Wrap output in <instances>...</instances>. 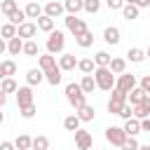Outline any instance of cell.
I'll use <instances>...</instances> for the list:
<instances>
[{
	"mask_svg": "<svg viewBox=\"0 0 150 150\" xmlns=\"http://www.w3.org/2000/svg\"><path fill=\"white\" fill-rule=\"evenodd\" d=\"M94 80H96V87H98L101 91H112V89H115V82H117V75H115L108 66H96Z\"/></svg>",
	"mask_w": 150,
	"mask_h": 150,
	"instance_id": "1",
	"label": "cell"
},
{
	"mask_svg": "<svg viewBox=\"0 0 150 150\" xmlns=\"http://www.w3.org/2000/svg\"><path fill=\"white\" fill-rule=\"evenodd\" d=\"M66 98H68V103H70L75 110L87 103V94L82 91L80 82H68V84H66Z\"/></svg>",
	"mask_w": 150,
	"mask_h": 150,
	"instance_id": "2",
	"label": "cell"
},
{
	"mask_svg": "<svg viewBox=\"0 0 150 150\" xmlns=\"http://www.w3.org/2000/svg\"><path fill=\"white\" fill-rule=\"evenodd\" d=\"M63 47H66V35H63V30H52L49 38H47V52H49V54H59V52H63Z\"/></svg>",
	"mask_w": 150,
	"mask_h": 150,
	"instance_id": "3",
	"label": "cell"
},
{
	"mask_svg": "<svg viewBox=\"0 0 150 150\" xmlns=\"http://www.w3.org/2000/svg\"><path fill=\"white\" fill-rule=\"evenodd\" d=\"M124 103H127V94L120 91V89H112V94L108 98V112L110 115H120V110H122Z\"/></svg>",
	"mask_w": 150,
	"mask_h": 150,
	"instance_id": "4",
	"label": "cell"
},
{
	"mask_svg": "<svg viewBox=\"0 0 150 150\" xmlns=\"http://www.w3.org/2000/svg\"><path fill=\"white\" fill-rule=\"evenodd\" d=\"M63 21H66V28H68L75 38H77V35H82L84 30H89V28H87V23H84V19H80L77 14H68Z\"/></svg>",
	"mask_w": 150,
	"mask_h": 150,
	"instance_id": "5",
	"label": "cell"
},
{
	"mask_svg": "<svg viewBox=\"0 0 150 150\" xmlns=\"http://www.w3.org/2000/svg\"><path fill=\"white\" fill-rule=\"evenodd\" d=\"M105 141H108L110 145L122 148V143L127 141V131H124L122 127H108V129H105Z\"/></svg>",
	"mask_w": 150,
	"mask_h": 150,
	"instance_id": "6",
	"label": "cell"
},
{
	"mask_svg": "<svg viewBox=\"0 0 150 150\" xmlns=\"http://www.w3.org/2000/svg\"><path fill=\"white\" fill-rule=\"evenodd\" d=\"M136 87V75H131V73H122V75H117V82H115V89H120V91H124V94H129L131 89Z\"/></svg>",
	"mask_w": 150,
	"mask_h": 150,
	"instance_id": "7",
	"label": "cell"
},
{
	"mask_svg": "<svg viewBox=\"0 0 150 150\" xmlns=\"http://www.w3.org/2000/svg\"><path fill=\"white\" fill-rule=\"evenodd\" d=\"M75 134V148L77 150H89L91 145H94V138H91V134L87 131V129H77V131H73Z\"/></svg>",
	"mask_w": 150,
	"mask_h": 150,
	"instance_id": "8",
	"label": "cell"
},
{
	"mask_svg": "<svg viewBox=\"0 0 150 150\" xmlns=\"http://www.w3.org/2000/svg\"><path fill=\"white\" fill-rule=\"evenodd\" d=\"M16 35L23 40H33L38 35V23L35 21H23L21 26H16Z\"/></svg>",
	"mask_w": 150,
	"mask_h": 150,
	"instance_id": "9",
	"label": "cell"
},
{
	"mask_svg": "<svg viewBox=\"0 0 150 150\" xmlns=\"http://www.w3.org/2000/svg\"><path fill=\"white\" fill-rule=\"evenodd\" d=\"M30 103H33V87H30V84L19 87V89H16V105H19V108H26V105H30Z\"/></svg>",
	"mask_w": 150,
	"mask_h": 150,
	"instance_id": "10",
	"label": "cell"
},
{
	"mask_svg": "<svg viewBox=\"0 0 150 150\" xmlns=\"http://www.w3.org/2000/svg\"><path fill=\"white\" fill-rule=\"evenodd\" d=\"M103 40H105L108 45H120V42H122V30H120L117 26H108V28L103 30Z\"/></svg>",
	"mask_w": 150,
	"mask_h": 150,
	"instance_id": "11",
	"label": "cell"
},
{
	"mask_svg": "<svg viewBox=\"0 0 150 150\" xmlns=\"http://www.w3.org/2000/svg\"><path fill=\"white\" fill-rule=\"evenodd\" d=\"M59 68H61L63 73L75 70V68H77V59H75V54H61V56H59Z\"/></svg>",
	"mask_w": 150,
	"mask_h": 150,
	"instance_id": "12",
	"label": "cell"
},
{
	"mask_svg": "<svg viewBox=\"0 0 150 150\" xmlns=\"http://www.w3.org/2000/svg\"><path fill=\"white\" fill-rule=\"evenodd\" d=\"M66 12V7H63V2H56V0H49L47 5H45V14L47 16H52V19H56V16H61Z\"/></svg>",
	"mask_w": 150,
	"mask_h": 150,
	"instance_id": "13",
	"label": "cell"
},
{
	"mask_svg": "<svg viewBox=\"0 0 150 150\" xmlns=\"http://www.w3.org/2000/svg\"><path fill=\"white\" fill-rule=\"evenodd\" d=\"M56 66H59V61H56V56H54V54H49V52H47V54H42V56L38 59V68H42L45 73H47V70H52V68H56Z\"/></svg>",
	"mask_w": 150,
	"mask_h": 150,
	"instance_id": "14",
	"label": "cell"
},
{
	"mask_svg": "<svg viewBox=\"0 0 150 150\" xmlns=\"http://www.w3.org/2000/svg\"><path fill=\"white\" fill-rule=\"evenodd\" d=\"M23 38H12V40H7V52L12 54V56H19V54H23Z\"/></svg>",
	"mask_w": 150,
	"mask_h": 150,
	"instance_id": "15",
	"label": "cell"
},
{
	"mask_svg": "<svg viewBox=\"0 0 150 150\" xmlns=\"http://www.w3.org/2000/svg\"><path fill=\"white\" fill-rule=\"evenodd\" d=\"M42 80H45V70H42V68H30V70L26 73V84H30V87L40 84Z\"/></svg>",
	"mask_w": 150,
	"mask_h": 150,
	"instance_id": "16",
	"label": "cell"
},
{
	"mask_svg": "<svg viewBox=\"0 0 150 150\" xmlns=\"http://www.w3.org/2000/svg\"><path fill=\"white\" fill-rule=\"evenodd\" d=\"M122 129L127 131V136H138L141 134V120L138 117H129V120H124Z\"/></svg>",
	"mask_w": 150,
	"mask_h": 150,
	"instance_id": "17",
	"label": "cell"
},
{
	"mask_svg": "<svg viewBox=\"0 0 150 150\" xmlns=\"http://www.w3.org/2000/svg\"><path fill=\"white\" fill-rule=\"evenodd\" d=\"M35 23H38V30H42V33H52V30H54V19H52V16H47V14L38 16V19H35Z\"/></svg>",
	"mask_w": 150,
	"mask_h": 150,
	"instance_id": "18",
	"label": "cell"
},
{
	"mask_svg": "<svg viewBox=\"0 0 150 150\" xmlns=\"http://www.w3.org/2000/svg\"><path fill=\"white\" fill-rule=\"evenodd\" d=\"M127 59H129L131 63H141V61H145L148 56H145V49H141V47H129V49H127Z\"/></svg>",
	"mask_w": 150,
	"mask_h": 150,
	"instance_id": "19",
	"label": "cell"
},
{
	"mask_svg": "<svg viewBox=\"0 0 150 150\" xmlns=\"http://www.w3.org/2000/svg\"><path fill=\"white\" fill-rule=\"evenodd\" d=\"M145 96H148V94L143 91V87H138V84H136V87H134V89H131V91L127 94V101H129L131 105H138V103H141V101H143Z\"/></svg>",
	"mask_w": 150,
	"mask_h": 150,
	"instance_id": "20",
	"label": "cell"
},
{
	"mask_svg": "<svg viewBox=\"0 0 150 150\" xmlns=\"http://www.w3.org/2000/svg\"><path fill=\"white\" fill-rule=\"evenodd\" d=\"M23 12H26V16H28V19H38V16H42V14H45V7H42L40 2H28Z\"/></svg>",
	"mask_w": 150,
	"mask_h": 150,
	"instance_id": "21",
	"label": "cell"
},
{
	"mask_svg": "<svg viewBox=\"0 0 150 150\" xmlns=\"http://www.w3.org/2000/svg\"><path fill=\"white\" fill-rule=\"evenodd\" d=\"M80 87H82L84 94H94V89H98V87H96V80H94V73H91V75H82Z\"/></svg>",
	"mask_w": 150,
	"mask_h": 150,
	"instance_id": "22",
	"label": "cell"
},
{
	"mask_svg": "<svg viewBox=\"0 0 150 150\" xmlns=\"http://www.w3.org/2000/svg\"><path fill=\"white\" fill-rule=\"evenodd\" d=\"M75 112H77V117H80L82 122H91V120H94V115H96L94 105H89V103H84V105H82V108H77Z\"/></svg>",
	"mask_w": 150,
	"mask_h": 150,
	"instance_id": "23",
	"label": "cell"
},
{
	"mask_svg": "<svg viewBox=\"0 0 150 150\" xmlns=\"http://www.w3.org/2000/svg\"><path fill=\"white\" fill-rule=\"evenodd\" d=\"M77 70H80L82 75H91V73L96 70L94 59H80V61H77Z\"/></svg>",
	"mask_w": 150,
	"mask_h": 150,
	"instance_id": "24",
	"label": "cell"
},
{
	"mask_svg": "<svg viewBox=\"0 0 150 150\" xmlns=\"http://www.w3.org/2000/svg\"><path fill=\"white\" fill-rule=\"evenodd\" d=\"M115 75H122L124 70H127V59H120V56H112L110 59V66H108Z\"/></svg>",
	"mask_w": 150,
	"mask_h": 150,
	"instance_id": "25",
	"label": "cell"
},
{
	"mask_svg": "<svg viewBox=\"0 0 150 150\" xmlns=\"http://www.w3.org/2000/svg\"><path fill=\"white\" fill-rule=\"evenodd\" d=\"M61 73H63V70L56 66V68H52V70H47V73H45V80H47L52 87H56V84H61V77H63Z\"/></svg>",
	"mask_w": 150,
	"mask_h": 150,
	"instance_id": "26",
	"label": "cell"
},
{
	"mask_svg": "<svg viewBox=\"0 0 150 150\" xmlns=\"http://www.w3.org/2000/svg\"><path fill=\"white\" fill-rule=\"evenodd\" d=\"M63 7L68 14H80L84 9V0H63Z\"/></svg>",
	"mask_w": 150,
	"mask_h": 150,
	"instance_id": "27",
	"label": "cell"
},
{
	"mask_svg": "<svg viewBox=\"0 0 150 150\" xmlns=\"http://www.w3.org/2000/svg\"><path fill=\"white\" fill-rule=\"evenodd\" d=\"M80 124H82V120L77 117V112H75V115H68V117L63 120V129H66V131H77Z\"/></svg>",
	"mask_w": 150,
	"mask_h": 150,
	"instance_id": "28",
	"label": "cell"
},
{
	"mask_svg": "<svg viewBox=\"0 0 150 150\" xmlns=\"http://www.w3.org/2000/svg\"><path fill=\"white\" fill-rule=\"evenodd\" d=\"M75 42H77V45H80L82 49L91 47V45H94V33H91V30H84L82 35H77V38H75Z\"/></svg>",
	"mask_w": 150,
	"mask_h": 150,
	"instance_id": "29",
	"label": "cell"
},
{
	"mask_svg": "<svg viewBox=\"0 0 150 150\" xmlns=\"http://www.w3.org/2000/svg\"><path fill=\"white\" fill-rule=\"evenodd\" d=\"M0 89H2L5 94H16L19 84H16V80H14V77H5V80H0Z\"/></svg>",
	"mask_w": 150,
	"mask_h": 150,
	"instance_id": "30",
	"label": "cell"
},
{
	"mask_svg": "<svg viewBox=\"0 0 150 150\" xmlns=\"http://www.w3.org/2000/svg\"><path fill=\"white\" fill-rule=\"evenodd\" d=\"M138 12H141V9H138L136 5H129V2L122 7V16H124L127 21H134V19H138Z\"/></svg>",
	"mask_w": 150,
	"mask_h": 150,
	"instance_id": "31",
	"label": "cell"
},
{
	"mask_svg": "<svg viewBox=\"0 0 150 150\" xmlns=\"http://www.w3.org/2000/svg\"><path fill=\"white\" fill-rule=\"evenodd\" d=\"M23 56H40V47L35 40H26L23 42Z\"/></svg>",
	"mask_w": 150,
	"mask_h": 150,
	"instance_id": "32",
	"label": "cell"
},
{
	"mask_svg": "<svg viewBox=\"0 0 150 150\" xmlns=\"http://www.w3.org/2000/svg\"><path fill=\"white\" fill-rule=\"evenodd\" d=\"M19 9V2L16 0H0V12L5 14V16H9L12 12H16Z\"/></svg>",
	"mask_w": 150,
	"mask_h": 150,
	"instance_id": "33",
	"label": "cell"
},
{
	"mask_svg": "<svg viewBox=\"0 0 150 150\" xmlns=\"http://www.w3.org/2000/svg\"><path fill=\"white\" fill-rule=\"evenodd\" d=\"M14 145H16L19 150H30V145H33V138H30L28 134H21V136H16Z\"/></svg>",
	"mask_w": 150,
	"mask_h": 150,
	"instance_id": "34",
	"label": "cell"
},
{
	"mask_svg": "<svg viewBox=\"0 0 150 150\" xmlns=\"http://www.w3.org/2000/svg\"><path fill=\"white\" fill-rule=\"evenodd\" d=\"M30 150H49V138L47 136H35L33 138V145H30Z\"/></svg>",
	"mask_w": 150,
	"mask_h": 150,
	"instance_id": "35",
	"label": "cell"
},
{
	"mask_svg": "<svg viewBox=\"0 0 150 150\" xmlns=\"http://www.w3.org/2000/svg\"><path fill=\"white\" fill-rule=\"evenodd\" d=\"M7 19H9V23H14V26H21L23 21H28V16H26V12H23V9H16V12H12Z\"/></svg>",
	"mask_w": 150,
	"mask_h": 150,
	"instance_id": "36",
	"label": "cell"
},
{
	"mask_svg": "<svg viewBox=\"0 0 150 150\" xmlns=\"http://www.w3.org/2000/svg\"><path fill=\"white\" fill-rule=\"evenodd\" d=\"M0 35H2L5 40H12V38H16V26L7 21V23H5L2 28H0Z\"/></svg>",
	"mask_w": 150,
	"mask_h": 150,
	"instance_id": "37",
	"label": "cell"
},
{
	"mask_svg": "<svg viewBox=\"0 0 150 150\" xmlns=\"http://www.w3.org/2000/svg\"><path fill=\"white\" fill-rule=\"evenodd\" d=\"M110 54L105 52V49H101V52H96V56H94V63L96 66H110Z\"/></svg>",
	"mask_w": 150,
	"mask_h": 150,
	"instance_id": "38",
	"label": "cell"
},
{
	"mask_svg": "<svg viewBox=\"0 0 150 150\" xmlns=\"http://www.w3.org/2000/svg\"><path fill=\"white\" fill-rule=\"evenodd\" d=\"M19 112H21L23 120H33L35 112H38V108H35V103H30V105H26V108H19Z\"/></svg>",
	"mask_w": 150,
	"mask_h": 150,
	"instance_id": "39",
	"label": "cell"
},
{
	"mask_svg": "<svg viewBox=\"0 0 150 150\" xmlns=\"http://www.w3.org/2000/svg\"><path fill=\"white\" fill-rule=\"evenodd\" d=\"M101 9V0H84V12L87 14H96Z\"/></svg>",
	"mask_w": 150,
	"mask_h": 150,
	"instance_id": "40",
	"label": "cell"
},
{
	"mask_svg": "<svg viewBox=\"0 0 150 150\" xmlns=\"http://www.w3.org/2000/svg\"><path fill=\"white\" fill-rule=\"evenodd\" d=\"M138 141H136V136H127V141L122 143V150H138Z\"/></svg>",
	"mask_w": 150,
	"mask_h": 150,
	"instance_id": "41",
	"label": "cell"
},
{
	"mask_svg": "<svg viewBox=\"0 0 150 150\" xmlns=\"http://www.w3.org/2000/svg\"><path fill=\"white\" fill-rule=\"evenodd\" d=\"M120 117H124V120H129V117H134V105L127 101L124 105H122V110H120Z\"/></svg>",
	"mask_w": 150,
	"mask_h": 150,
	"instance_id": "42",
	"label": "cell"
},
{
	"mask_svg": "<svg viewBox=\"0 0 150 150\" xmlns=\"http://www.w3.org/2000/svg\"><path fill=\"white\" fill-rule=\"evenodd\" d=\"M2 68H5V75H7V77H12V75L16 73V63H14V61H2Z\"/></svg>",
	"mask_w": 150,
	"mask_h": 150,
	"instance_id": "43",
	"label": "cell"
},
{
	"mask_svg": "<svg viewBox=\"0 0 150 150\" xmlns=\"http://www.w3.org/2000/svg\"><path fill=\"white\" fill-rule=\"evenodd\" d=\"M105 5H108V9H112V12H115V9H122L127 2H124V0H105Z\"/></svg>",
	"mask_w": 150,
	"mask_h": 150,
	"instance_id": "44",
	"label": "cell"
},
{
	"mask_svg": "<svg viewBox=\"0 0 150 150\" xmlns=\"http://www.w3.org/2000/svg\"><path fill=\"white\" fill-rule=\"evenodd\" d=\"M138 87H143V91H145V94H150V75H143Z\"/></svg>",
	"mask_w": 150,
	"mask_h": 150,
	"instance_id": "45",
	"label": "cell"
},
{
	"mask_svg": "<svg viewBox=\"0 0 150 150\" xmlns=\"http://www.w3.org/2000/svg\"><path fill=\"white\" fill-rule=\"evenodd\" d=\"M141 131H148L150 134V117H143L141 120Z\"/></svg>",
	"mask_w": 150,
	"mask_h": 150,
	"instance_id": "46",
	"label": "cell"
},
{
	"mask_svg": "<svg viewBox=\"0 0 150 150\" xmlns=\"http://www.w3.org/2000/svg\"><path fill=\"white\" fill-rule=\"evenodd\" d=\"M141 108H143V110H145V112L150 115V94H148V96H145V98L141 101Z\"/></svg>",
	"mask_w": 150,
	"mask_h": 150,
	"instance_id": "47",
	"label": "cell"
},
{
	"mask_svg": "<svg viewBox=\"0 0 150 150\" xmlns=\"http://www.w3.org/2000/svg\"><path fill=\"white\" fill-rule=\"evenodd\" d=\"M0 150H16V145L9 143V141H2V143H0Z\"/></svg>",
	"mask_w": 150,
	"mask_h": 150,
	"instance_id": "48",
	"label": "cell"
},
{
	"mask_svg": "<svg viewBox=\"0 0 150 150\" xmlns=\"http://www.w3.org/2000/svg\"><path fill=\"white\" fill-rule=\"evenodd\" d=\"M136 7H138V9H143V7H150V0H138V2H136Z\"/></svg>",
	"mask_w": 150,
	"mask_h": 150,
	"instance_id": "49",
	"label": "cell"
},
{
	"mask_svg": "<svg viewBox=\"0 0 150 150\" xmlns=\"http://www.w3.org/2000/svg\"><path fill=\"white\" fill-rule=\"evenodd\" d=\"M5 52H7V40L0 38V54H5Z\"/></svg>",
	"mask_w": 150,
	"mask_h": 150,
	"instance_id": "50",
	"label": "cell"
},
{
	"mask_svg": "<svg viewBox=\"0 0 150 150\" xmlns=\"http://www.w3.org/2000/svg\"><path fill=\"white\" fill-rule=\"evenodd\" d=\"M5 103H7V94H5V91H2V89H0V108H2V105H5Z\"/></svg>",
	"mask_w": 150,
	"mask_h": 150,
	"instance_id": "51",
	"label": "cell"
},
{
	"mask_svg": "<svg viewBox=\"0 0 150 150\" xmlns=\"http://www.w3.org/2000/svg\"><path fill=\"white\" fill-rule=\"evenodd\" d=\"M7 75H5V68H2V63H0V80H5Z\"/></svg>",
	"mask_w": 150,
	"mask_h": 150,
	"instance_id": "52",
	"label": "cell"
},
{
	"mask_svg": "<svg viewBox=\"0 0 150 150\" xmlns=\"http://www.w3.org/2000/svg\"><path fill=\"white\" fill-rule=\"evenodd\" d=\"M138 150H150V143L148 145H138Z\"/></svg>",
	"mask_w": 150,
	"mask_h": 150,
	"instance_id": "53",
	"label": "cell"
},
{
	"mask_svg": "<svg viewBox=\"0 0 150 150\" xmlns=\"http://www.w3.org/2000/svg\"><path fill=\"white\" fill-rule=\"evenodd\" d=\"M124 2H129V5H136V2H138V0H124Z\"/></svg>",
	"mask_w": 150,
	"mask_h": 150,
	"instance_id": "54",
	"label": "cell"
},
{
	"mask_svg": "<svg viewBox=\"0 0 150 150\" xmlns=\"http://www.w3.org/2000/svg\"><path fill=\"white\" fill-rule=\"evenodd\" d=\"M145 56H148V59H150V45H148V49H145Z\"/></svg>",
	"mask_w": 150,
	"mask_h": 150,
	"instance_id": "55",
	"label": "cell"
},
{
	"mask_svg": "<svg viewBox=\"0 0 150 150\" xmlns=\"http://www.w3.org/2000/svg\"><path fill=\"white\" fill-rule=\"evenodd\" d=\"M2 120H5V112H0V124H2Z\"/></svg>",
	"mask_w": 150,
	"mask_h": 150,
	"instance_id": "56",
	"label": "cell"
},
{
	"mask_svg": "<svg viewBox=\"0 0 150 150\" xmlns=\"http://www.w3.org/2000/svg\"><path fill=\"white\" fill-rule=\"evenodd\" d=\"M16 150H19V148H16Z\"/></svg>",
	"mask_w": 150,
	"mask_h": 150,
	"instance_id": "57",
	"label": "cell"
}]
</instances>
